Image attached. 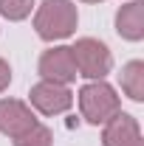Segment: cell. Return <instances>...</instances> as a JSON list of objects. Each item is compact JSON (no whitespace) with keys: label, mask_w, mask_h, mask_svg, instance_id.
Returning <instances> with one entry per match:
<instances>
[{"label":"cell","mask_w":144,"mask_h":146,"mask_svg":"<svg viewBox=\"0 0 144 146\" xmlns=\"http://www.w3.org/2000/svg\"><path fill=\"white\" fill-rule=\"evenodd\" d=\"M76 23H79V14L71 0H45L34 14V28L40 39L45 42L71 36L76 31Z\"/></svg>","instance_id":"cell-1"},{"label":"cell","mask_w":144,"mask_h":146,"mask_svg":"<svg viewBox=\"0 0 144 146\" xmlns=\"http://www.w3.org/2000/svg\"><path fill=\"white\" fill-rule=\"evenodd\" d=\"M79 110L88 124H108L116 112H122V101L108 82H88L79 90Z\"/></svg>","instance_id":"cell-2"},{"label":"cell","mask_w":144,"mask_h":146,"mask_svg":"<svg viewBox=\"0 0 144 146\" xmlns=\"http://www.w3.org/2000/svg\"><path fill=\"white\" fill-rule=\"evenodd\" d=\"M71 54H73V62H76V73L85 76V79H93V82L105 79L110 73V68H113V56H110L108 45L93 39V36L76 39Z\"/></svg>","instance_id":"cell-3"},{"label":"cell","mask_w":144,"mask_h":146,"mask_svg":"<svg viewBox=\"0 0 144 146\" xmlns=\"http://www.w3.org/2000/svg\"><path fill=\"white\" fill-rule=\"evenodd\" d=\"M28 98H31V107L42 115H59V112L71 110L73 104V93L68 90V84H57V82H45V79L31 87Z\"/></svg>","instance_id":"cell-4"},{"label":"cell","mask_w":144,"mask_h":146,"mask_svg":"<svg viewBox=\"0 0 144 146\" xmlns=\"http://www.w3.org/2000/svg\"><path fill=\"white\" fill-rule=\"evenodd\" d=\"M40 76L45 82H57V84H71L73 79L79 76L76 73V62L68 45H57L51 51L40 56Z\"/></svg>","instance_id":"cell-5"},{"label":"cell","mask_w":144,"mask_h":146,"mask_svg":"<svg viewBox=\"0 0 144 146\" xmlns=\"http://www.w3.org/2000/svg\"><path fill=\"white\" fill-rule=\"evenodd\" d=\"M34 124H37V118L26 101H20V98H3L0 101V132L3 135L17 138L26 129H31Z\"/></svg>","instance_id":"cell-6"},{"label":"cell","mask_w":144,"mask_h":146,"mask_svg":"<svg viewBox=\"0 0 144 146\" xmlns=\"http://www.w3.org/2000/svg\"><path fill=\"white\" fill-rule=\"evenodd\" d=\"M102 143L105 146H144L141 132H139V121L127 112H116L105 124Z\"/></svg>","instance_id":"cell-7"},{"label":"cell","mask_w":144,"mask_h":146,"mask_svg":"<svg viewBox=\"0 0 144 146\" xmlns=\"http://www.w3.org/2000/svg\"><path fill=\"white\" fill-rule=\"evenodd\" d=\"M116 31H119V36H124L130 42H139L144 36V3L141 0H133V3H127L116 11Z\"/></svg>","instance_id":"cell-8"},{"label":"cell","mask_w":144,"mask_h":146,"mask_svg":"<svg viewBox=\"0 0 144 146\" xmlns=\"http://www.w3.org/2000/svg\"><path fill=\"white\" fill-rule=\"evenodd\" d=\"M122 90L133 98V101H144V62L133 59L127 62L122 70Z\"/></svg>","instance_id":"cell-9"},{"label":"cell","mask_w":144,"mask_h":146,"mask_svg":"<svg viewBox=\"0 0 144 146\" xmlns=\"http://www.w3.org/2000/svg\"><path fill=\"white\" fill-rule=\"evenodd\" d=\"M14 146H54V135H51L48 127L34 124L31 129H26L23 135L14 138Z\"/></svg>","instance_id":"cell-10"},{"label":"cell","mask_w":144,"mask_h":146,"mask_svg":"<svg viewBox=\"0 0 144 146\" xmlns=\"http://www.w3.org/2000/svg\"><path fill=\"white\" fill-rule=\"evenodd\" d=\"M34 9V0H0V14L6 20H26Z\"/></svg>","instance_id":"cell-11"},{"label":"cell","mask_w":144,"mask_h":146,"mask_svg":"<svg viewBox=\"0 0 144 146\" xmlns=\"http://www.w3.org/2000/svg\"><path fill=\"white\" fill-rule=\"evenodd\" d=\"M9 84H11V68H9L6 59H0V93L6 90Z\"/></svg>","instance_id":"cell-12"},{"label":"cell","mask_w":144,"mask_h":146,"mask_svg":"<svg viewBox=\"0 0 144 146\" xmlns=\"http://www.w3.org/2000/svg\"><path fill=\"white\" fill-rule=\"evenodd\" d=\"M85 3H102V0H85Z\"/></svg>","instance_id":"cell-13"}]
</instances>
